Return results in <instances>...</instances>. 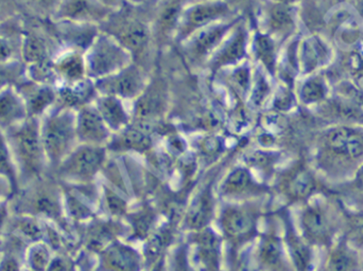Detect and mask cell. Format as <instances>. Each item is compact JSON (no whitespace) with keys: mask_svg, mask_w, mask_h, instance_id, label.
Instances as JSON below:
<instances>
[{"mask_svg":"<svg viewBox=\"0 0 363 271\" xmlns=\"http://www.w3.org/2000/svg\"><path fill=\"white\" fill-rule=\"evenodd\" d=\"M104 6L106 8H111L114 11V8H119L123 6V0H99Z\"/></svg>","mask_w":363,"mask_h":271,"instance_id":"cell-53","label":"cell"},{"mask_svg":"<svg viewBox=\"0 0 363 271\" xmlns=\"http://www.w3.org/2000/svg\"><path fill=\"white\" fill-rule=\"evenodd\" d=\"M155 223V215L149 211H143L133 215L131 219L132 227H133L134 234L140 238H148L149 231L152 228Z\"/></svg>","mask_w":363,"mask_h":271,"instance_id":"cell-43","label":"cell"},{"mask_svg":"<svg viewBox=\"0 0 363 271\" xmlns=\"http://www.w3.org/2000/svg\"><path fill=\"white\" fill-rule=\"evenodd\" d=\"M1 253H2V248H1V246H0V257H1Z\"/></svg>","mask_w":363,"mask_h":271,"instance_id":"cell-58","label":"cell"},{"mask_svg":"<svg viewBox=\"0 0 363 271\" xmlns=\"http://www.w3.org/2000/svg\"><path fill=\"white\" fill-rule=\"evenodd\" d=\"M101 255V264L108 271H140V257L127 245L113 243Z\"/></svg>","mask_w":363,"mask_h":271,"instance_id":"cell-23","label":"cell"},{"mask_svg":"<svg viewBox=\"0 0 363 271\" xmlns=\"http://www.w3.org/2000/svg\"><path fill=\"white\" fill-rule=\"evenodd\" d=\"M350 236L352 242L363 246V210L356 212L350 219Z\"/></svg>","mask_w":363,"mask_h":271,"instance_id":"cell-47","label":"cell"},{"mask_svg":"<svg viewBox=\"0 0 363 271\" xmlns=\"http://www.w3.org/2000/svg\"><path fill=\"white\" fill-rule=\"evenodd\" d=\"M230 13V6L223 0H206L194 4L182 13L179 36L183 40L189 38L200 30L217 23Z\"/></svg>","mask_w":363,"mask_h":271,"instance_id":"cell-8","label":"cell"},{"mask_svg":"<svg viewBox=\"0 0 363 271\" xmlns=\"http://www.w3.org/2000/svg\"><path fill=\"white\" fill-rule=\"evenodd\" d=\"M19 2L23 16L47 21L52 18L61 0H19Z\"/></svg>","mask_w":363,"mask_h":271,"instance_id":"cell-34","label":"cell"},{"mask_svg":"<svg viewBox=\"0 0 363 271\" xmlns=\"http://www.w3.org/2000/svg\"><path fill=\"white\" fill-rule=\"evenodd\" d=\"M262 263L268 266H275L283 257V247L277 236H266L262 241L259 250Z\"/></svg>","mask_w":363,"mask_h":271,"instance_id":"cell-39","label":"cell"},{"mask_svg":"<svg viewBox=\"0 0 363 271\" xmlns=\"http://www.w3.org/2000/svg\"><path fill=\"white\" fill-rule=\"evenodd\" d=\"M324 87L317 80H311L303 85L301 98L304 103H315L323 98Z\"/></svg>","mask_w":363,"mask_h":271,"instance_id":"cell-44","label":"cell"},{"mask_svg":"<svg viewBox=\"0 0 363 271\" xmlns=\"http://www.w3.org/2000/svg\"><path fill=\"white\" fill-rule=\"evenodd\" d=\"M27 78L23 62L0 63V91L9 87H16Z\"/></svg>","mask_w":363,"mask_h":271,"instance_id":"cell-36","label":"cell"},{"mask_svg":"<svg viewBox=\"0 0 363 271\" xmlns=\"http://www.w3.org/2000/svg\"><path fill=\"white\" fill-rule=\"evenodd\" d=\"M277 4H287V6H289V4H294V2L298 1V0H277Z\"/></svg>","mask_w":363,"mask_h":271,"instance_id":"cell-57","label":"cell"},{"mask_svg":"<svg viewBox=\"0 0 363 271\" xmlns=\"http://www.w3.org/2000/svg\"><path fill=\"white\" fill-rule=\"evenodd\" d=\"M40 132L49 172H51L79 144L76 110L55 105L40 119Z\"/></svg>","mask_w":363,"mask_h":271,"instance_id":"cell-3","label":"cell"},{"mask_svg":"<svg viewBox=\"0 0 363 271\" xmlns=\"http://www.w3.org/2000/svg\"><path fill=\"white\" fill-rule=\"evenodd\" d=\"M121 17V19H115L114 21L106 19L101 23L106 27L100 31L112 36L132 57L144 54L150 38L148 25L136 17L129 15Z\"/></svg>","mask_w":363,"mask_h":271,"instance_id":"cell-7","label":"cell"},{"mask_svg":"<svg viewBox=\"0 0 363 271\" xmlns=\"http://www.w3.org/2000/svg\"><path fill=\"white\" fill-rule=\"evenodd\" d=\"M10 206L12 213L53 224L72 236L74 226L66 217L62 185L50 173L19 188L10 198Z\"/></svg>","mask_w":363,"mask_h":271,"instance_id":"cell-1","label":"cell"},{"mask_svg":"<svg viewBox=\"0 0 363 271\" xmlns=\"http://www.w3.org/2000/svg\"><path fill=\"white\" fill-rule=\"evenodd\" d=\"M52 67L59 85L76 83L87 78L84 53L78 51L62 49L53 59Z\"/></svg>","mask_w":363,"mask_h":271,"instance_id":"cell-18","label":"cell"},{"mask_svg":"<svg viewBox=\"0 0 363 271\" xmlns=\"http://www.w3.org/2000/svg\"><path fill=\"white\" fill-rule=\"evenodd\" d=\"M16 88L25 102L29 118L40 119L57 105V86L34 82L26 78Z\"/></svg>","mask_w":363,"mask_h":271,"instance_id":"cell-12","label":"cell"},{"mask_svg":"<svg viewBox=\"0 0 363 271\" xmlns=\"http://www.w3.org/2000/svg\"><path fill=\"white\" fill-rule=\"evenodd\" d=\"M11 217H12V210H11L10 200L0 202V246L4 243L8 232Z\"/></svg>","mask_w":363,"mask_h":271,"instance_id":"cell-48","label":"cell"},{"mask_svg":"<svg viewBox=\"0 0 363 271\" xmlns=\"http://www.w3.org/2000/svg\"><path fill=\"white\" fill-rule=\"evenodd\" d=\"M48 23L62 49L78 51L84 54L100 33L99 25L93 23L52 19H48Z\"/></svg>","mask_w":363,"mask_h":271,"instance_id":"cell-10","label":"cell"},{"mask_svg":"<svg viewBox=\"0 0 363 271\" xmlns=\"http://www.w3.org/2000/svg\"><path fill=\"white\" fill-rule=\"evenodd\" d=\"M220 146H221V143L219 142L217 138L206 139L203 142V151H204V153L208 154V155L220 151Z\"/></svg>","mask_w":363,"mask_h":271,"instance_id":"cell-52","label":"cell"},{"mask_svg":"<svg viewBox=\"0 0 363 271\" xmlns=\"http://www.w3.org/2000/svg\"><path fill=\"white\" fill-rule=\"evenodd\" d=\"M84 57L87 78L97 81L127 67L131 64L132 55L112 36L100 31Z\"/></svg>","mask_w":363,"mask_h":271,"instance_id":"cell-5","label":"cell"},{"mask_svg":"<svg viewBox=\"0 0 363 271\" xmlns=\"http://www.w3.org/2000/svg\"><path fill=\"white\" fill-rule=\"evenodd\" d=\"M106 204L108 211L115 217H121L127 211L125 200L108 189L106 191Z\"/></svg>","mask_w":363,"mask_h":271,"instance_id":"cell-46","label":"cell"},{"mask_svg":"<svg viewBox=\"0 0 363 271\" xmlns=\"http://www.w3.org/2000/svg\"><path fill=\"white\" fill-rule=\"evenodd\" d=\"M95 105L108 129L119 132L128 127L129 116L119 98L100 95L96 99Z\"/></svg>","mask_w":363,"mask_h":271,"instance_id":"cell-25","label":"cell"},{"mask_svg":"<svg viewBox=\"0 0 363 271\" xmlns=\"http://www.w3.org/2000/svg\"><path fill=\"white\" fill-rule=\"evenodd\" d=\"M23 15L0 23V63L23 62Z\"/></svg>","mask_w":363,"mask_h":271,"instance_id":"cell-16","label":"cell"},{"mask_svg":"<svg viewBox=\"0 0 363 271\" xmlns=\"http://www.w3.org/2000/svg\"><path fill=\"white\" fill-rule=\"evenodd\" d=\"M236 21L213 23L194 33L187 47L190 59L200 62L206 59L211 53L217 51L218 47L221 46L222 42L230 33Z\"/></svg>","mask_w":363,"mask_h":271,"instance_id":"cell-15","label":"cell"},{"mask_svg":"<svg viewBox=\"0 0 363 271\" xmlns=\"http://www.w3.org/2000/svg\"><path fill=\"white\" fill-rule=\"evenodd\" d=\"M355 185L358 190L363 192V166L356 173Z\"/></svg>","mask_w":363,"mask_h":271,"instance_id":"cell-54","label":"cell"},{"mask_svg":"<svg viewBox=\"0 0 363 271\" xmlns=\"http://www.w3.org/2000/svg\"><path fill=\"white\" fill-rule=\"evenodd\" d=\"M269 93V86L267 81L264 80V76H259L257 81V85L254 89L253 95H252V102L255 104L256 106H260L264 103L266 100L267 96Z\"/></svg>","mask_w":363,"mask_h":271,"instance_id":"cell-49","label":"cell"},{"mask_svg":"<svg viewBox=\"0 0 363 271\" xmlns=\"http://www.w3.org/2000/svg\"><path fill=\"white\" fill-rule=\"evenodd\" d=\"M269 27L272 31H281L292 23L291 11L287 4H277L269 13Z\"/></svg>","mask_w":363,"mask_h":271,"instance_id":"cell-41","label":"cell"},{"mask_svg":"<svg viewBox=\"0 0 363 271\" xmlns=\"http://www.w3.org/2000/svg\"><path fill=\"white\" fill-rule=\"evenodd\" d=\"M290 253L296 271H311L313 268V253L306 241H303L292 231L289 236Z\"/></svg>","mask_w":363,"mask_h":271,"instance_id":"cell-32","label":"cell"},{"mask_svg":"<svg viewBox=\"0 0 363 271\" xmlns=\"http://www.w3.org/2000/svg\"><path fill=\"white\" fill-rule=\"evenodd\" d=\"M18 173L19 188L48 174L49 168L40 139V119L28 118L6 132Z\"/></svg>","mask_w":363,"mask_h":271,"instance_id":"cell-2","label":"cell"},{"mask_svg":"<svg viewBox=\"0 0 363 271\" xmlns=\"http://www.w3.org/2000/svg\"><path fill=\"white\" fill-rule=\"evenodd\" d=\"M315 178L306 171H300L290 178L288 191L292 197L305 200L315 192Z\"/></svg>","mask_w":363,"mask_h":271,"instance_id":"cell-37","label":"cell"},{"mask_svg":"<svg viewBox=\"0 0 363 271\" xmlns=\"http://www.w3.org/2000/svg\"><path fill=\"white\" fill-rule=\"evenodd\" d=\"M181 8L180 0H172L167 6H164L157 21V30L162 35H168L174 28L180 25Z\"/></svg>","mask_w":363,"mask_h":271,"instance_id":"cell-38","label":"cell"},{"mask_svg":"<svg viewBox=\"0 0 363 271\" xmlns=\"http://www.w3.org/2000/svg\"><path fill=\"white\" fill-rule=\"evenodd\" d=\"M76 132L79 144L104 146L110 138V129L98 112L95 102L76 110Z\"/></svg>","mask_w":363,"mask_h":271,"instance_id":"cell-13","label":"cell"},{"mask_svg":"<svg viewBox=\"0 0 363 271\" xmlns=\"http://www.w3.org/2000/svg\"><path fill=\"white\" fill-rule=\"evenodd\" d=\"M94 82L98 95L114 96L119 99L140 97L146 88L144 72L132 63L121 71Z\"/></svg>","mask_w":363,"mask_h":271,"instance_id":"cell-9","label":"cell"},{"mask_svg":"<svg viewBox=\"0 0 363 271\" xmlns=\"http://www.w3.org/2000/svg\"><path fill=\"white\" fill-rule=\"evenodd\" d=\"M23 42L21 61L26 66L51 63L62 50L49 27L48 19L23 16Z\"/></svg>","mask_w":363,"mask_h":271,"instance_id":"cell-6","label":"cell"},{"mask_svg":"<svg viewBox=\"0 0 363 271\" xmlns=\"http://www.w3.org/2000/svg\"><path fill=\"white\" fill-rule=\"evenodd\" d=\"M114 232L110 225L104 223H91L85 231L84 243L87 250L101 253L113 244Z\"/></svg>","mask_w":363,"mask_h":271,"instance_id":"cell-29","label":"cell"},{"mask_svg":"<svg viewBox=\"0 0 363 271\" xmlns=\"http://www.w3.org/2000/svg\"><path fill=\"white\" fill-rule=\"evenodd\" d=\"M45 223L27 214L12 213L6 236L15 238L26 246L44 241Z\"/></svg>","mask_w":363,"mask_h":271,"instance_id":"cell-22","label":"cell"},{"mask_svg":"<svg viewBox=\"0 0 363 271\" xmlns=\"http://www.w3.org/2000/svg\"><path fill=\"white\" fill-rule=\"evenodd\" d=\"M255 45L257 59L272 72L275 62V48L272 40L268 35L258 34Z\"/></svg>","mask_w":363,"mask_h":271,"instance_id":"cell-40","label":"cell"},{"mask_svg":"<svg viewBox=\"0 0 363 271\" xmlns=\"http://www.w3.org/2000/svg\"><path fill=\"white\" fill-rule=\"evenodd\" d=\"M57 91V105L72 110H78L94 103L98 97L95 82L89 78L69 84H60Z\"/></svg>","mask_w":363,"mask_h":271,"instance_id":"cell-17","label":"cell"},{"mask_svg":"<svg viewBox=\"0 0 363 271\" xmlns=\"http://www.w3.org/2000/svg\"><path fill=\"white\" fill-rule=\"evenodd\" d=\"M301 227L304 238L313 244H328L333 236L330 211L321 204H308L301 214Z\"/></svg>","mask_w":363,"mask_h":271,"instance_id":"cell-14","label":"cell"},{"mask_svg":"<svg viewBox=\"0 0 363 271\" xmlns=\"http://www.w3.org/2000/svg\"><path fill=\"white\" fill-rule=\"evenodd\" d=\"M328 149L347 159H358L363 156V136L350 127H336L325 137Z\"/></svg>","mask_w":363,"mask_h":271,"instance_id":"cell-20","label":"cell"},{"mask_svg":"<svg viewBox=\"0 0 363 271\" xmlns=\"http://www.w3.org/2000/svg\"><path fill=\"white\" fill-rule=\"evenodd\" d=\"M13 194H14V191H13L11 183L6 178L0 176V202L10 200Z\"/></svg>","mask_w":363,"mask_h":271,"instance_id":"cell-51","label":"cell"},{"mask_svg":"<svg viewBox=\"0 0 363 271\" xmlns=\"http://www.w3.org/2000/svg\"><path fill=\"white\" fill-rule=\"evenodd\" d=\"M251 173L245 168H237L230 173L222 185V192L226 195H237L247 191L252 187Z\"/></svg>","mask_w":363,"mask_h":271,"instance_id":"cell-35","label":"cell"},{"mask_svg":"<svg viewBox=\"0 0 363 271\" xmlns=\"http://www.w3.org/2000/svg\"><path fill=\"white\" fill-rule=\"evenodd\" d=\"M28 116L25 102L16 87L0 91V129L4 133L25 122Z\"/></svg>","mask_w":363,"mask_h":271,"instance_id":"cell-19","label":"cell"},{"mask_svg":"<svg viewBox=\"0 0 363 271\" xmlns=\"http://www.w3.org/2000/svg\"><path fill=\"white\" fill-rule=\"evenodd\" d=\"M245 68L247 67H242L241 69L237 70V71L235 72V79H236V82L238 83L241 89L247 91L250 84V74L249 70L245 69Z\"/></svg>","mask_w":363,"mask_h":271,"instance_id":"cell-50","label":"cell"},{"mask_svg":"<svg viewBox=\"0 0 363 271\" xmlns=\"http://www.w3.org/2000/svg\"><path fill=\"white\" fill-rule=\"evenodd\" d=\"M165 260H164V257L161 258L157 263L155 264V267H153L152 271H165Z\"/></svg>","mask_w":363,"mask_h":271,"instance_id":"cell-55","label":"cell"},{"mask_svg":"<svg viewBox=\"0 0 363 271\" xmlns=\"http://www.w3.org/2000/svg\"><path fill=\"white\" fill-rule=\"evenodd\" d=\"M106 151L101 145L78 144L55 168L51 175L61 183H89L101 170Z\"/></svg>","mask_w":363,"mask_h":271,"instance_id":"cell-4","label":"cell"},{"mask_svg":"<svg viewBox=\"0 0 363 271\" xmlns=\"http://www.w3.org/2000/svg\"><path fill=\"white\" fill-rule=\"evenodd\" d=\"M21 15L23 8L19 0H0V23Z\"/></svg>","mask_w":363,"mask_h":271,"instance_id":"cell-45","label":"cell"},{"mask_svg":"<svg viewBox=\"0 0 363 271\" xmlns=\"http://www.w3.org/2000/svg\"><path fill=\"white\" fill-rule=\"evenodd\" d=\"M222 227L230 236H245L253 230L254 219L249 212L239 208H228L222 214Z\"/></svg>","mask_w":363,"mask_h":271,"instance_id":"cell-26","label":"cell"},{"mask_svg":"<svg viewBox=\"0 0 363 271\" xmlns=\"http://www.w3.org/2000/svg\"><path fill=\"white\" fill-rule=\"evenodd\" d=\"M50 247L42 241L26 248L23 262L27 271H46L53 258Z\"/></svg>","mask_w":363,"mask_h":271,"instance_id":"cell-30","label":"cell"},{"mask_svg":"<svg viewBox=\"0 0 363 271\" xmlns=\"http://www.w3.org/2000/svg\"><path fill=\"white\" fill-rule=\"evenodd\" d=\"M203 230L204 231L201 232L200 236H199L198 245L207 260L216 259L219 253L220 245H221L220 238L209 228H205Z\"/></svg>","mask_w":363,"mask_h":271,"instance_id":"cell-42","label":"cell"},{"mask_svg":"<svg viewBox=\"0 0 363 271\" xmlns=\"http://www.w3.org/2000/svg\"><path fill=\"white\" fill-rule=\"evenodd\" d=\"M213 197L211 185L196 195L186 214V225L194 230H203L211 223L213 214Z\"/></svg>","mask_w":363,"mask_h":271,"instance_id":"cell-24","label":"cell"},{"mask_svg":"<svg viewBox=\"0 0 363 271\" xmlns=\"http://www.w3.org/2000/svg\"><path fill=\"white\" fill-rule=\"evenodd\" d=\"M172 231L167 228H162L153 233L149 234L145 245V255L149 263H157L163 258L164 251L172 242Z\"/></svg>","mask_w":363,"mask_h":271,"instance_id":"cell-33","label":"cell"},{"mask_svg":"<svg viewBox=\"0 0 363 271\" xmlns=\"http://www.w3.org/2000/svg\"><path fill=\"white\" fill-rule=\"evenodd\" d=\"M0 176L12 185L14 194L19 190L18 173L6 133L0 129ZM13 194V195H14Z\"/></svg>","mask_w":363,"mask_h":271,"instance_id":"cell-31","label":"cell"},{"mask_svg":"<svg viewBox=\"0 0 363 271\" xmlns=\"http://www.w3.org/2000/svg\"><path fill=\"white\" fill-rule=\"evenodd\" d=\"M112 13L99 0H61L51 19L100 25Z\"/></svg>","mask_w":363,"mask_h":271,"instance_id":"cell-11","label":"cell"},{"mask_svg":"<svg viewBox=\"0 0 363 271\" xmlns=\"http://www.w3.org/2000/svg\"><path fill=\"white\" fill-rule=\"evenodd\" d=\"M247 33L245 27L239 25L235 30L234 34H230V38L226 42H222L218 52L213 55L211 61V69L213 71L234 65L245 57L247 53Z\"/></svg>","mask_w":363,"mask_h":271,"instance_id":"cell-21","label":"cell"},{"mask_svg":"<svg viewBox=\"0 0 363 271\" xmlns=\"http://www.w3.org/2000/svg\"><path fill=\"white\" fill-rule=\"evenodd\" d=\"M356 82H357L358 87H359V88L362 89V91L363 93V74H360V76H358L357 80H356Z\"/></svg>","mask_w":363,"mask_h":271,"instance_id":"cell-56","label":"cell"},{"mask_svg":"<svg viewBox=\"0 0 363 271\" xmlns=\"http://www.w3.org/2000/svg\"><path fill=\"white\" fill-rule=\"evenodd\" d=\"M359 261L357 253L353 246L349 244H340L333 249L328 257L324 271H356Z\"/></svg>","mask_w":363,"mask_h":271,"instance_id":"cell-27","label":"cell"},{"mask_svg":"<svg viewBox=\"0 0 363 271\" xmlns=\"http://www.w3.org/2000/svg\"><path fill=\"white\" fill-rule=\"evenodd\" d=\"M115 147L127 151H148L152 145V140L148 132L143 127H130L123 129L121 137L113 143Z\"/></svg>","mask_w":363,"mask_h":271,"instance_id":"cell-28","label":"cell"}]
</instances>
